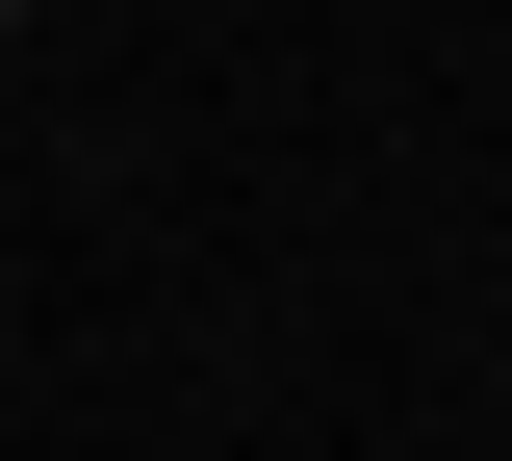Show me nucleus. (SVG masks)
<instances>
[{
    "instance_id": "nucleus-1",
    "label": "nucleus",
    "mask_w": 512,
    "mask_h": 461,
    "mask_svg": "<svg viewBox=\"0 0 512 461\" xmlns=\"http://www.w3.org/2000/svg\"><path fill=\"white\" fill-rule=\"evenodd\" d=\"M0 26H26V0H0Z\"/></svg>"
}]
</instances>
